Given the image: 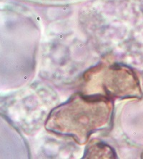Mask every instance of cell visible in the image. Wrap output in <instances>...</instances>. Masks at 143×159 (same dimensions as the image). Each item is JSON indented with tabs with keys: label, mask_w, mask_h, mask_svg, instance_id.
Listing matches in <instances>:
<instances>
[{
	"label": "cell",
	"mask_w": 143,
	"mask_h": 159,
	"mask_svg": "<svg viewBox=\"0 0 143 159\" xmlns=\"http://www.w3.org/2000/svg\"><path fill=\"white\" fill-rule=\"evenodd\" d=\"M112 113V105L109 98L77 94L51 112L46 128L84 144L91 135L107 126Z\"/></svg>",
	"instance_id": "cell-1"
},
{
	"label": "cell",
	"mask_w": 143,
	"mask_h": 159,
	"mask_svg": "<svg viewBox=\"0 0 143 159\" xmlns=\"http://www.w3.org/2000/svg\"><path fill=\"white\" fill-rule=\"evenodd\" d=\"M84 75V95L128 98L139 97L141 93L135 72L125 66L103 64Z\"/></svg>",
	"instance_id": "cell-2"
},
{
	"label": "cell",
	"mask_w": 143,
	"mask_h": 159,
	"mask_svg": "<svg viewBox=\"0 0 143 159\" xmlns=\"http://www.w3.org/2000/svg\"><path fill=\"white\" fill-rule=\"evenodd\" d=\"M112 156H114L113 151L107 145L95 143L91 144L90 147H88L84 158H113Z\"/></svg>",
	"instance_id": "cell-3"
}]
</instances>
